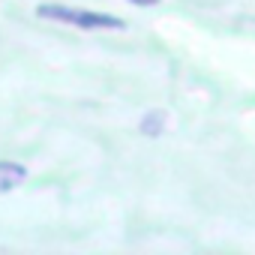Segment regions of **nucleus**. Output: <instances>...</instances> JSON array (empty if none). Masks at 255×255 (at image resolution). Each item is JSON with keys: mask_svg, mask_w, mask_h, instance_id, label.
Wrapping results in <instances>:
<instances>
[{"mask_svg": "<svg viewBox=\"0 0 255 255\" xmlns=\"http://www.w3.org/2000/svg\"><path fill=\"white\" fill-rule=\"evenodd\" d=\"M36 15L48 18V21H63L81 30H120L123 21L105 12H90V9H75V6H60V3H42L36 9Z\"/></svg>", "mask_w": 255, "mask_h": 255, "instance_id": "f257e3e1", "label": "nucleus"}, {"mask_svg": "<svg viewBox=\"0 0 255 255\" xmlns=\"http://www.w3.org/2000/svg\"><path fill=\"white\" fill-rule=\"evenodd\" d=\"M129 3H135V6H153V3H159V0H129Z\"/></svg>", "mask_w": 255, "mask_h": 255, "instance_id": "20e7f679", "label": "nucleus"}, {"mask_svg": "<svg viewBox=\"0 0 255 255\" xmlns=\"http://www.w3.org/2000/svg\"><path fill=\"white\" fill-rule=\"evenodd\" d=\"M27 177V168L21 162L12 159H0V192H12L15 186H21Z\"/></svg>", "mask_w": 255, "mask_h": 255, "instance_id": "f03ea898", "label": "nucleus"}, {"mask_svg": "<svg viewBox=\"0 0 255 255\" xmlns=\"http://www.w3.org/2000/svg\"><path fill=\"white\" fill-rule=\"evenodd\" d=\"M162 129H165V114L162 111H147L144 120H141V132L150 135V138H156Z\"/></svg>", "mask_w": 255, "mask_h": 255, "instance_id": "7ed1b4c3", "label": "nucleus"}]
</instances>
